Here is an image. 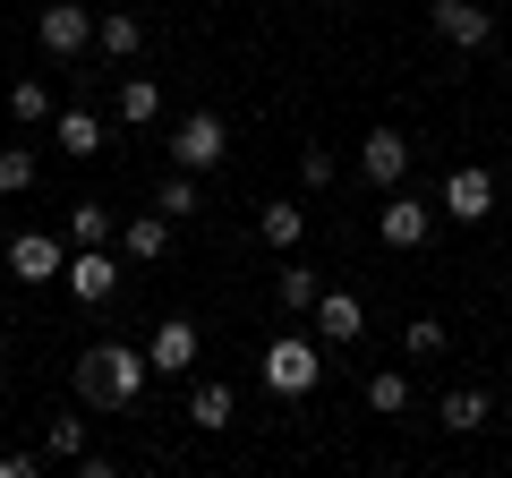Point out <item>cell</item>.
<instances>
[{"label": "cell", "mask_w": 512, "mask_h": 478, "mask_svg": "<svg viewBox=\"0 0 512 478\" xmlns=\"http://www.w3.org/2000/svg\"><path fill=\"white\" fill-rule=\"evenodd\" d=\"M35 43L52 60H86L94 52V9H86V0H43V9H35Z\"/></svg>", "instance_id": "cell-3"}, {"label": "cell", "mask_w": 512, "mask_h": 478, "mask_svg": "<svg viewBox=\"0 0 512 478\" xmlns=\"http://www.w3.org/2000/svg\"><path fill=\"white\" fill-rule=\"evenodd\" d=\"M222 154H231V129H222V111H188L180 129H171V171H214Z\"/></svg>", "instance_id": "cell-4"}, {"label": "cell", "mask_w": 512, "mask_h": 478, "mask_svg": "<svg viewBox=\"0 0 512 478\" xmlns=\"http://www.w3.org/2000/svg\"><path fill=\"white\" fill-rule=\"evenodd\" d=\"M427 231H436V205H419L410 188H384V205H376V239L384 248H427Z\"/></svg>", "instance_id": "cell-7"}, {"label": "cell", "mask_w": 512, "mask_h": 478, "mask_svg": "<svg viewBox=\"0 0 512 478\" xmlns=\"http://www.w3.org/2000/svg\"><path fill=\"white\" fill-rule=\"evenodd\" d=\"M154 368H146V350H128V342H86L77 350V402L86 410H128V402H146Z\"/></svg>", "instance_id": "cell-1"}, {"label": "cell", "mask_w": 512, "mask_h": 478, "mask_svg": "<svg viewBox=\"0 0 512 478\" xmlns=\"http://www.w3.org/2000/svg\"><path fill=\"white\" fill-rule=\"evenodd\" d=\"M52 137H60L69 163H94V154L111 146V120H103V111H52Z\"/></svg>", "instance_id": "cell-14"}, {"label": "cell", "mask_w": 512, "mask_h": 478, "mask_svg": "<svg viewBox=\"0 0 512 478\" xmlns=\"http://www.w3.org/2000/svg\"><path fill=\"white\" fill-rule=\"evenodd\" d=\"M316 291H325V282H316L308 265H282V274H274V308H282V316H308Z\"/></svg>", "instance_id": "cell-21"}, {"label": "cell", "mask_w": 512, "mask_h": 478, "mask_svg": "<svg viewBox=\"0 0 512 478\" xmlns=\"http://www.w3.org/2000/svg\"><path fill=\"white\" fill-rule=\"evenodd\" d=\"M436 214L461 222V231H470V222H487V214H495V171H487V163H453V171H444Z\"/></svg>", "instance_id": "cell-5"}, {"label": "cell", "mask_w": 512, "mask_h": 478, "mask_svg": "<svg viewBox=\"0 0 512 478\" xmlns=\"http://www.w3.org/2000/svg\"><path fill=\"white\" fill-rule=\"evenodd\" d=\"M197 325H188V316H163V325H154L146 333V368L154 376H188V368H197Z\"/></svg>", "instance_id": "cell-12"}, {"label": "cell", "mask_w": 512, "mask_h": 478, "mask_svg": "<svg viewBox=\"0 0 512 478\" xmlns=\"http://www.w3.org/2000/svg\"><path fill=\"white\" fill-rule=\"evenodd\" d=\"M231 419H239V393L222 385V376H205V385L188 393V427H197V436H222Z\"/></svg>", "instance_id": "cell-18"}, {"label": "cell", "mask_w": 512, "mask_h": 478, "mask_svg": "<svg viewBox=\"0 0 512 478\" xmlns=\"http://www.w3.org/2000/svg\"><path fill=\"white\" fill-rule=\"evenodd\" d=\"M427 26H436L453 52H487L495 43V9H478V0H427Z\"/></svg>", "instance_id": "cell-8"}, {"label": "cell", "mask_w": 512, "mask_h": 478, "mask_svg": "<svg viewBox=\"0 0 512 478\" xmlns=\"http://www.w3.org/2000/svg\"><path fill=\"white\" fill-rule=\"evenodd\" d=\"M333 180H342V154H333V146H308V154H299V188H333Z\"/></svg>", "instance_id": "cell-27"}, {"label": "cell", "mask_w": 512, "mask_h": 478, "mask_svg": "<svg viewBox=\"0 0 512 478\" xmlns=\"http://www.w3.org/2000/svg\"><path fill=\"white\" fill-rule=\"evenodd\" d=\"M52 470V453H0V478H43Z\"/></svg>", "instance_id": "cell-29"}, {"label": "cell", "mask_w": 512, "mask_h": 478, "mask_svg": "<svg viewBox=\"0 0 512 478\" xmlns=\"http://www.w3.org/2000/svg\"><path fill=\"white\" fill-rule=\"evenodd\" d=\"M256 239H265V248H282V257H291L299 239H308V214H299L291 197H274V205H256Z\"/></svg>", "instance_id": "cell-19"}, {"label": "cell", "mask_w": 512, "mask_h": 478, "mask_svg": "<svg viewBox=\"0 0 512 478\" xmlns=\"http://www.w3.org/2000/svg\"><path fill=\"white\" fill-rule=\"evenodd\" d=\"M308 325H316V342H325V350H350V342L367 333V299H359V291H316Z\"/></svg>", "instance_id": "cell-10"}, {"label": "cell", "mask_w": 512, "mask_h": 478, "mask_svg": "<svg viewBox=\"0 0 512 478\" xmlns=\"http://www.w3.org/2000/svg\"><path fill=\"white\" fill-rule=\"evenodd\" d=\"M367 410H376V419H402V410H410V376L402 368H376V376H367Z\"/></svg>", "instance_id": "cell-23"}, {"label": "cell", "mask_w": 512, "mask_h": 478, "mask_svg": "<svg viewBox=\"0 0 512 478\" xmlns=\"http://www.w3.org/2000/svg\"><path fill=\"white\" fill-rule=\"evenodd\" d=\"M35 146H0V197H26V188H35Z\"/></svg>", "instance_id": "cell-25"}, {"label": "cell", "mask_w": 512, "mask_h": 478, "mask_svg": "<svg viewBox=\"0 0 512 478\" xmlns=\"http://www.w3.org/2000/svg\"><path fill=\"white\" fill-rule=\"evenodd\" d=\"M69 299L77 308H111V291H120V248H69Z\"/></svg>", "instance_id": "cell-6"}, {"label": "cell", "mask_w": 512, "mask_h": 478, "mask_svg": "<svg viewBox=\"0 0 512 478\" xmlns=\"http://www.w3.org/2000/svg\"><path fill=\"white\" fill-rule=\"evenodd\" d=\"M9 120H18V129H43V120H52V86H43V77H18V86H9Z\"/></svg>", "instance_id": "cell-22"}, {"label": "cell", "mask_w": 512, "mask_h": 478, "mask_svg": "<svg viewBox=\"0 0 512 478\" xmlns=\"http://www.w3.org/2000/svg\"><path fill=\"white\" fill-rule=\"evenodd\" d=\"M436 419L453 427V436H478V427L495 419V402H487V393H478V385H453V393H444V402H436Z\"/></svg>", "instance_id": "cell-20"}, {"label": "cell", "mask_w": 512, "mask_h": 478, "mask_svg": "<svg viewBox=\"0 0 512 478\" xmlns=\"http://www.w3.org/2000/svg\"><path fill=\"white\" fill-rule=\"evenodd\" d=\"M111 111H120V129H154V120H163V86L120 69V86H111Z\"/></svg>", "instance_id": "cell-16"}, {"label": "cell", "mask_w": 512, "mask_h": 478, "mask_svg": "<svg viewBox=\"0 0 512 478\" xmlns=\"http://www.w3.org/2000/svg\"><path fill=\"white\" fill-rule=\"evenodd\" d=\"M69 248H120V214L103 197H77L69 205Z\"/></svg>", "instance_id": "cell-17"}, {"label": "cell", "mask_w": 512, "mask_h": 478, "mask_svg": "<svg viewBox=\"0 0 512 478\" xmlns=\"http://www.w3.org/2000/svg\"><path fill=\"white\" fill-rule=\"evenodd\" d=\"M308 9H333V0H308Z\"/></svg>", "instance_id": "cell-30"}, {"label": "cell", "mask_w": 512, "mask_h": 478, "mask_svg": "<svg viewBox=\"0 0 512 478\" xmlns=\"http://www.w3.org/2000/svg\"><path fill=\"white\" fill-rule=\"evenodd\" d=\"M9 274L18 282H60L69 274V231H18L9 239Z\"/></svg>", "instance_id": "cell-9"}, {"label": "cell", "mask_w": 512, "mask_h": 478, "mask_svg": "<svg viewBox=\"0 0 512 478\" xmlns=\"http://www.w3.org/2000/svg\"><path fill=\"white\" fill-rule=\"evenodd\" d=\"M256 376H265V393L299 402V393L325 385V342H308V333H274V342L256 350Z\"/></svg>", "instance_id": "cell-2"}, {"label": "cell", "mask_w": 512, "mask_h": 478, "mask_svg": "<svg viewBox=\"0 0 512 478\" xmlns=\"http://www.w3.org/2000/svg\"><path fill=\"white\" fill-rule=\"evenodd\" d=\"M444 342H453V333H444L436 316H410V325H402V350H410V359H444Z\"/></svg>", "instance_id": "cell-26"}, {"label": "cell", "mask_w": 512, "mask_h": 478, "mask_svg": "<svg viewBox=\"0 0 512 478\" xmlns=\"http://www.w3.org/2000/svg\"><path fill=\"white\" fill-rule=\"evenodd\" d=\"M43 453H52V461H77V453H86V419H52Z\"/></svg>", "instance_id": "cell-28"}, {"label": "cell", "mask_w": 512, "mask_h": 478, "mask_svg": "<svg viewBox=\"0 0 512 478\" xmlns=\"http://www.w3.org/2000/svg\"><path fill=\"white\" fill-rule=\"evenodd\" d=\"M94 52H103L111 69H128V60L146 52V26L128 18V9H94Z\"/></svg>", "instance_id": "cell-15"}, {"label": "cell", "mask_w": 512, "mask_h": 478, "mask_svg": "<svg viewBox=\"0 0 512 478\" xmlns=\"http://www.w3.org/2000/svg\"><path fill=\"white\" fill-rule=\"evenodd\" d=\"M171 231H180V222L154 214V205H146V214H128V222H120V257H128V265H163V257H171Z\"/></svg>", "instance_id": "cell-13"}, {"label": "cell", "mask_w": 512, "mask_h": 478, "mask_svg": "<svg viewBox=\"0 0 512 478\" xmlns=\"http://www.w3.org/2000/svg\"><path fill=\"white\" fill-rule=\"evenodd\" d=\"M410 154H419V146H410V137L393 129V120L359 137V171H367V180H376V188H402V180H410Z\"/></svg>", "instance_id": "cell-11"}, {"label": "cell", "mask_w": 512, "mask_h": 478, "mask_svg": "<svg viewBox=\"0 0 512 478\" xmlns=\"http://www.w3.org/2000/svg\"><path fill=\"white\" fill-rule=\"evenodd\" d=\"M154 214H171V222H188V214H205V205H197V171H171V180L154 188Z\"/></svg>", "instance_id": "cell-24"}]
</instances>
